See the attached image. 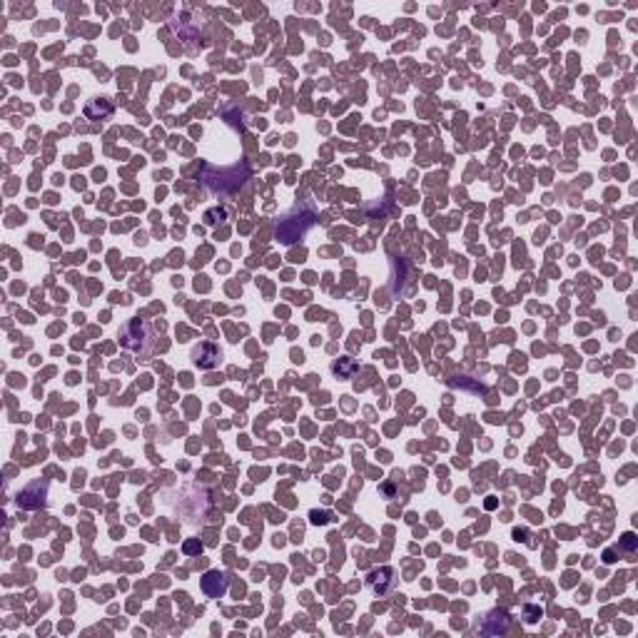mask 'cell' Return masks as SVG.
Here are the masks:
<instances>
[{
    "instance_id": "1",
    "label": "cell",
    "mask_w": 638,
    "mask_h": 638,
    "mask_svg": "<svg viewBox=\"0 0 638 638\" xmlns=\"http://www.w3.org/2000/svg\"><path fill=\"white\" fill-rule=\"evenodd\" d=\"M152 336H155V332H152V325L147 322V319H140V317H133L128 319L125 325H122L120 329V344L125 349H130V352H147V349L152 347Z\"/></svg>"
},
{
    "instance_id": "2",
    "label": "cell",
    "mask_w": 638,
    "mask_h": 638,
    "mask_svg": "<svg viewBox=\"0 0 638 638\" xmlns=\"http://www.w3.org/2000/svg\"><path fill=\"white\" fill-rule=\"evenodd\" d=\"M299 212H302V202H297L295 207H292V212H287V215L277 222V237L285 244H292V242H297V239H302L304 235H307L309 227L314 225L312 209H309L304 217L299 215Z\"/></svg>"
},
{
    "instance_id": "3",
    "label": "cell",
    "mask_w": 638,
    "mask_h": 638,
    "mask_svg": "<svg viewBox=\"0 0 638 638\" xmlns=\"http://www.w3.org/2000/svg\"><path fill=\"white\" fill-rule=\"evenodd\" d=\"M509 614L504 609H491L476 621V631L484 633V636H501V633L509 631Z\"/></svg>"
},
{
    "instance_id": "4",
    "label": "cell",
    "mask_w": 638,
    "mask_h": 638,
    "mask_svg": "<svg viewBox=\"0 0 638 638\" xmlns=\"http://www.w3.org/2000/svg\"><path fill=\"white\" fill-rule=\"evenodd\" d=\"M227 586H230V576L225 571H207L202 576V591L209 598H222L227 593Z\"/></svg>"
},
{
    "instance_id": "5",
    "label": "cell",
    "mask_w": 638,
    "mask_h": 638,
    "mask_svg": "<svg viewBox=\"0 0 638 638\" xmlns=\"http://www.w3.org/2000/svg\"><path fill=\"white\" fill-rule=\"evenodd\" d=\"M222 352L215 347V344H207L202 342L200 347L192 349V362H195V366H200V369H212V366L220 362Z\"/></svg>"
},
{
    "instance_id": "6",
    "label": "cell",
    "mask_w": 638,
    "mask_h": 638,
    "mask_svg": "<svg viewBox=\"0 0 638 638\" xmlns=\"http://www.w3.org/2000/svg\"><path fill=\"white\" fill-rule=\"evenodd\" d=\"M366 586L371 588V593H377V596H384V593H387L389 588L394 586V571L389 569V566H384V569H377V571H371V574L366 576Z\"/></svg>"
},
{
    "instance_id": "7",
    "label": "cell",
    "mask_w": 638,
    "mask_h": 638,
    "mask_svg": "<svg viewBox=\"0 0 638 638\" xmlns=\"http://www.w3.org/2000/svg\"><path fill=\"white\" fill-rule=\"evenodd\" d=\"M541 618V609L539 606H526L524 609V621L526 623H536Z\"/></svg>"
},
{
    "instance_id": "8",
    "label": "cell",
    "mask_w": 638,
    "mask_h": 638,
    "mask_svg": "<svg viewBox=\"0 0 638 638\" xmlns=\"http://www.w3.org/2000/svg\"><path fill=\"white\" fill-rule=\"evenodd\" d=\"M225 217H227L225 209H212V212H207V215H205V222H207V225H217V222L225 220Z\"/></svg>"
}]
</instances>
